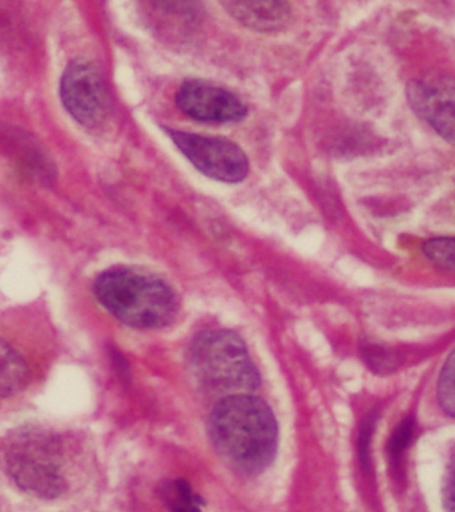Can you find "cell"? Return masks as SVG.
Here are the masks:
<instances>
[{"label": "cell", "mask_w": 455, "mask_h": 512, "mask_svg": "<svg viewBox=\"0 0 455 512\" xmlns=\"http://www.w3.org/2000/svg\"><path fill=\"white\" fill-rule=\"evenodd\" d=\"M407 99L419 118L441 138L454 142V80L451 75L431 74L407 86Z\"/></svg>", "instance_id": "obj_8"}, {"label": "cell", "mask_w": 455, "mask_h": 512, "mask_svg": "<svg viewBox=\"0 0 455 512\" xmlns=\"http://www.w3.org/2000/svg\"><path fill=\"white\" fill-rule=\"evenodd\" d=\"M63 106L79 124L98 128L111 112V98L106 80L98 68L85 60H75L61 80Z\"/></svg>", "instance_id": "obj_6"}, {"label": "cell", "mask_w": 455, "mask_h": 512, "mask_svg": "<svg viewBox=\"0 0 455 512\" xmlns=\"http://www.w3.org/2000/svg\"><path fill=\"white\" fill-rule=\"evenodd\" d=\"M6 471L19 490L54 500L65 494V454L61 440L41 427L15 431L5 451Z\"/></svg>", "instance_id": "obj_4"}, {"label": "cell", "mask_w": 455, "mask_h": 512, "mask_svg": "<svg viewBox=\"0 0 455 512\" xmlns=\"http://www.w3.org/2000/svg\"><path fill=\"white\" fill-rule=\"evenodd\" d=\"M179 110L202 123H235L246 118L249 108L225 87L202 79H187L175 94Z\"/></svg>", "instance_id": "obj_7"}, {"label": "cell", "mask_w": 455, "mask_h": 512, "mask_svg": "<svg viewBox=\"0 0 455 512\" xmlns=\"http://www.w3.org/2000/svg\"><path fill=\"white\" fill-rule=\"evenodd\" d=\"M222 6L243 26L259 32L281 31L293 18L286 2H226Z\"/></svg>", "instance_id": "obj_9"}, {"label": "cell", "mask_w": 455, "mask_h": 512, "mask_svg": "<svg viewBox=\"0 0 455 512\" xmlns=\"http://www.w3.org/2000/svg\"><path fill=\"white\" fill-rule=\"evenodd\" d=\"M414 431V418L407 416L395 427L393 434H391L389 443H387V454H389L391 466L394 468H398L401 464L402 456L405 454L407 447L410 446L411 440H413Z\"/></svg>", "instance_id": "obj_13"}, {"label": "cell", "mask_w": 455, "mask_h": 512, "mask_svg": "<svg viewBox=\"0 0 455 512\" xmlns=\"http://www.w3.org/2000/svg\"><path fill=\"white\" fill-rule=\"evenodd\" d=\"M163 500L171 512H202V500L186 480H174L162 490Z\"/></svg>", "instance_id": "obj_11"}, {"label": "cell", "mask_w": 455, "mask_h": 512, "mask_svg": "<svg viewBox=\"0 0 455 512\" xmlns=\"http://www.w3.org/2000/svg\"><path fill=\"white\" fill-rule=\"evenodd\" d=\"M190 367L198 383L215 394H249L261 384L245 342L230 330L201 332L190 347Z\"/></svg>", "instance_id": "obj_3"}, {"label": "cell", "mask_w": 455, "mask_h": 512, "mask_svg": "<svg viewBox=\"0 0 455 512\" xmlns=\"http://www.w3.org/2000/svg\"><path fill=\"white\" fill-rule=\"evenodd\" d=\"M179 151L207 178L239 183L249 175V158L237 143L218 136L191 134L166 128Z\"/></svg>", "instance_id": "obj_5"}, {"label": "cell", "mask_w": 455, "mask_h": 512, "mask_svg": "<svg viewBox=\"0 0 455 512\" xmlns=\"http://www.w3.org/2000/svg\"><path fill=\"white\" fill-rule=\"evenodd\" d=\"M375 422H377V415L371 412V414L367 415L365 420H363L361 430H359L358 452L365 470L370 466V443L371 436H373L375 430Z\"/></svg>", "instance_id": "obj_15"}, {"label": "cell", "mask_w": 455, "mask_h": 512, "mask_svg": "<svg viewBox=\"0 0 455 512\" xmlns=\"http://www.w3.org/2000/svg\"><path fill=\"white\" fill-rule=\"evenodd\" d=\"M30 370L21 352L0 339V398H11L25 390Z\"/></svg>", "instance_id": "obj_10"}, {"label": "cell", "mask_w": 455, "mask_h": 512, "mask_svg": "<svg viewBox=\"0 0 455 512\" xmlns=\"http://www.w3.org/2000/svg\"><path fill=\"white\" fill-rule=\"evenodd\" d=\"M423 254L442 271L454 270V239L453 236H438L423 244Z\"/></svg>", "instance_id": "obj_12"}, {"label": "cell", "mask_w": 455, "mask_h": 512, "mask_svg": "<svg viewBox=\"0 0 455 512\" xmlns=\"http://www.w3.org/2000/svg\"><path fill=\"white\" fill-rule=\"evenodd\" d=\"M363 354L366 356V362L373 368L374 371L381 372H393L394 366L397 364L393 356L389 354V351L383 350L379 346H366L363 348Z\"/></svg>", "instance_id": "obj_16"}, {"label": "cell", "mask_w": 455, "mask_h": 512, "mask_svg": "<svg viewBox=\"0 0 455 512\" xmlns=\"http://www.w3.org/2000/svg\"><path fill=\"white\" fill-rule=\"evenodd\" d=\"M209 431L219 456L243 475L261 474L277 454V419L269 404L257 396L223 398L211 412Z\"/></svg>", "instance_id": "obj_1"}, {"label": "cell", "mask_w": 455, "mask_h": 512, "mask_svg": "<svg viewBox=\"0 0 455 512\" xmlns=\"http://www.w3.org/2000/svg\"><path fill=\"white\" fill-rule=\"evenodd\" d=\"M454 354H450L439 375L437 394L439 406L450 418L454 416Z\"/></svg>", "instance_id": "obj_14"}, {"label": "cell", "mask_w": 455, "mask_h": 512, "mask_svg": "<svg viewBox=\"0 0 455 512\" xmlns=\"http://www.w3.org/2000/svg\"><path fill=\"white\" fill-rule=\"evenodd\" d=\"M98 302L119 322L138 330L169 326L177 318V294L153 272L119 266L103 271L94 283Z\"/></svg>", "instance_id": "obj_2"}]
</instances>
